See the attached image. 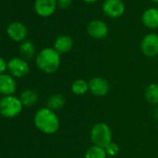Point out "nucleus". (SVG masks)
I'll use <instances>...</instances> for the list:
<instances>
[{
  "instance_id": "1",
  "label": "nucleus",
  "mask_w": 158,
  "mask_h": 158,
  "mask_svg": "<svg viewBox=\"0 0 158 158\" xmlns=\"http://www.w3.org/2000/svg\"><path fill=\"white\" fill-rule=\"evenodd\" d=\"M34 123L38 130L47 135L55 134L60 126L57 114L48 107H43L36 111L34 116Z\"/></svg>"
},
{
  "instance_id": "2",
  "label": "nucleus",
  "mask_w": 158,
  "mask_h": 158,
  "mask_svg": "<svg viewBox=\"0 0 158 158\" xmlns=\"http://www.w3.org/2000/svg\"><path fill=\"white\" fill-rule=\"evenodd\" d=\"M37 68L46 73H54L60 66V54L53 48H45L35 57Z\"/></svg>"
},
{
  "instance_id": "3",
  "label": "nucleus",
  "mask_w": 158,
  "mask_h": 158,
  "mask_svg": "<svg viewBox=\"0 0 158 158\" xmlns=\"http://www.w3.org/2000/svg\"><path fill=\"white\" fill-rule=\"evenodd\" d=\"M90 140L93 145L105 148L113 141V132L110 126L104 122L96 123L90 129Z\"/></svg>"
},
{
  "instance_id": "4",
  "label": "nucleus",
  "mask_w": 158,
  "mask_h": 158,
  "mask_svg": "<svg viewBox=\"0 0 158 158\" xmlns=\"http://www.w3.org/2000/svg\"><path fill=\"white\" fill-rule=\"evenodd\" d=\"M23 108V105L20 98L14 95L4 96L0 100V114L6 118H12L19 115Z\"/></svg>"
},
{
  "instance_id": "5",
  "label": "nucleus",
  "mask_w": 158,
  "mask_h": 158,
  "mask_svg": "<svg viewBox=\"0 0 158 158\" xmlns=\"http://www.w3.org/2000/svg\"><path fill=\"white\" fill-rule=\"evenodd\" d=\"M8 70L10 74L15 78H22L26 76L30 72V66L23 58H12L8 61Z\"/></svg>"
},
{
  "instance_id": "6",
  "label": "nucleus",
  "mask_w": 158,
  "mask_h": 158,
  "mask_svg": "<svg viewBox=\"0 0 158 158\" xmlns=\"http://www.w3.org/2000/svg\"><path fill=\"white\" fill-rule=\"evenodd\" d=\"M140 49L144 56L154 58L158 55V35L150 33L146 35L140 43Z\"/></svg>"
},
{
  "instance_id": "7",
  "label": "nucleus",
  "mask_w": 158,
  "mask_h": 158,
  "mask_svg": "<svg viewBox=\"0 0 158 158\" xmlns=\"http://www.w3.org/2000/svg\"><path fill=\"white\" fill-rule=\"evenodd\" d=\"M89 90L96 97H104L110 91V84L103 77L94 76L89 81Z\"/></svg>"
},
{
  "instance_id": "8",
  "label": "nucleus",
  "mask_w": 158,
  "mask_h": 158,
  "mask_svg": "<svg viewBox=\"0 0 158 158\" xmlns=\"http://www.w3.org/2000/svg\"><path fill=\"white\" fill-rule=\"evenodd\" d=\"M125 4L122 0H105L102 4L103 13L110 18H118L125 12Z\"/></svg>"
},
{
  "instance_id": "9",
  "label": "nucleus",
  "mask_w": 158,
  "mask_h": 158,
  "mask_svg": "<svg viewBox=\"0 0 158 158\" xmlns=\"http://www.w3.org/2000/svg\"><path fill=\"white\" fill-rule=\"evenodd\" d=\"M8 36L15 42H23L28 35L26 26L20 22H13L7 27Z\"/></svg>"
},
{
  "instance_id": "10",
  "label": "nucleus",
  "mask_w": 158,
  "mask_h": 158,
  "mask_svg": "<svg viewBox=\"0 0 158 158\" xmlns=\"http://www.w3.org/2000/svg\"><path fill=\"white\" fill-rule=\"evenodd\" d=\"M57 6V0H35L34 4L36 14L44 18L54 14Z\"/></svg>"
},
{
  "instance_id": "11",
  "label": "nucleus",
  "mask_w": 158,
  "mask_h": 158,
  "mask_svg": "<svg viewBox=\"0 0 158 158\" xmlns=\"http://www.w3.org/2000/svg\"><path fill=\"white\" fill-rule=\"evenodd\" d=\"M87 32L92 38L103 39L107 36L109 29L104 22L100 20H93L89 23Z\"/></svg>"
},
{
  "instance_id": "12",
  "label": "nucleus",
  "mask_w": 158,
  "mask_h": 158,
  "mask_svg": "<svg viewBox=\"0 0 158 158\" xmlns=\"http://www.w3.org/2000/svg\"><path fill=\"white\" fill-rule=\"evenodd\" d=\"M17 89V83L15 77L10 73L0 74V94L4 96L13 95Z\"/></svg>"
},
{
  "instance_id": "13",
  "label": "nucleus",
  "mask_w": 158,
  "mask_h": 158,
  "mask_svg": "<svg viewBox=\"0 0 158 158\" xmlns=\"http://www.w3.org/2000/svg\"><path fill=\"white\" fill-rule=\"evenodd\" d=\"M73 47V40L68 35H60L54 41L53 48L59 54H65L72 50Z\"/></svg>"
},
{
  "instance_id": "14",
  "label": "nucleus",
  "mask_w": 158,
  "mask_h": 158,
  "mask_svg": "<svg viewBox=\"0 0 158 158\" xmlns=\"http://www.w3.org/2000/svg\"><path fill=\"white\" fill-rule=\"evenodd\" d=\"M143 24L149 29L158 28V9L151 8L146 10L141 17Z\"/></svg>"
},
{
  "instance_id": "15",
  "label": "nucleus",
  "mask_w": 158,
  "mask_h": 158,
  "mask_svg": "<svg viewBox=\"0 0 158 158\" xmlns=\"http://www.w3.org/2000/svg\"><path fill=\"white\" fill-rule=\"evenodd\" d=\"M20 100L23 106L32 107L38 102V94L35 90L28 89L22 92Z\"/></svg>"
},
{
  "instance_id": "16",
  "label": "nucleus",
  "mask_w": 158,
  "mask_h": 158,
  "mask_svg": "<svg viewBox=\"0 0 158 158\" xmlns=\"http://www.w3.org/2000/svg\"><path fill=\"white\" fill-rule=\"evenodd\" d=\"M144 97L148 103L152 105H158V84H150L145 89Z\"/></svg>"
},
{
  "instance_id": "17",
  "label": "nucleus",
  "mask_w": 158,
  "mask_h": 158,
  "mask_svg": "<svg viewBox=\"0 0 158 158\" xmlns=\"http://www.w3.org/2000/svg\"><path fill=\"white\" fill-rule=\"evenodd\" d=\"M19 51H20L21 56L23 57V59H24L25 60H31L34 58V56L35 54V47L33 44V42H31L29 40H25V41L22 42V44L20 45Z\"/></svg>"
},
{
  "instance_id": "18",
  "label": "nucleus",
  "mask_w": 158,
  "mask_h": 158,
  "mask_svg": "<svg viewBox=\"0 0 158 158\" xmlns=\"http://www.w3.org/2000/svg\"><path fill=\"white\" fill-rule=\"evenodd\" d=\"M65 98L63 95L61 94H53L52 96H50L48 100V108L51 109L52 111H59L60 109H62L65 105Z\"/></svg>"
},
{
  "instance_id": "19",
  "label": "nucleus",
  "mask_w": 158,
  "mask_h": 158,
  "mask_svg": "<svg viewBox=\"0 0 158 158\" xmlns=\"http://www.w3.org/2000/svg\"><path fill=\"white\" fill-rule=\"evenodd\" d=\"M71 90L74 95H85L89 90V81L84 79H76L71 85Z\"/></svg>"
},
{
  "instance_id": "20",
  "label": "nucleus",
  "mask_w": 158,
  "mask_h": 158,
  "mask_svg": "<svg viewBox=\"0 0 158 158\" xmlns=\"http://www.w3.org/2000/svg\"><path fill=\"white\" fill-rule=\"evenodd\" d=\"M85 158H107V154L104 148L92 145L86 151Z\"/></svg>"
},
{
  "instance_id": "21",
  "label": "nucleus",
  "mask_w": 158,
  "mask_h": 158,
  "mask_svg": "<svg viewBox=\"0 0 158 158\" xmlns=\"http://www.w3.org/2000/svg\"><path fill=\"white\" fill-rule=\"evenodd\" d=\"M104 149H105L107 156H111V157L116 156L119 153V152H120L119 145L116 142H114V141L110 142Z\"/></svg>"
},
{
  "instance_id": "22",
  "label": "nucleus",
  "mask_w": 158,
  "mask_h": 158,
  "mask_svg": "<svg viewBox=\"0 0 158 158\" xmlns=\"http://www.w3.org/2000/svg\"><path fill=\"white\" fill-rule=\"evenodd\" d=\"M57 5L60 9H68L72 5V0H57Z\"/></svg>"
},
{
  "instance_id": "23",
  "label": "nucleus",
  "mask_w": 158,
  "mask_h": 158,
  "mask_svg": "<svg viewBox=\"0 0 158 158\" xmlns=\"http://www.w3.org/2000/svg\"><path fill=\"white\" fill-rule=\"evenodd\" d=\"M7 69H8V62L2 57H0V74L4 73Z\"/></svg>"
},
{
  "instance_id": "24",
  "label": "nucleus",
  "mask_w": 158,
  "mask_h": 158,
  "mask_svg": "<svg viewBox=\"0 0 158 158\" xmlns=\"http://www.w3.org/2000/svg\"><path fill=\"white\" fill-rule=\"evenodd\" d=\"M153 118L158 121V106L154 109L153 111Z\"/></svg>"
},
{
  "instance_id": "25",
  "label": "nucleus",
  "mask_w": 158,
  "mask_h": 158,
  "mask_svg": "<svg viewBox=\"0 0 158 158\" xmlns=\"http://www.w3.org/2000/svg\"><path fill=\"white\" fill-rule=\"evenodd\" d=\"M83 1L86 3H89V4H92V3H95L97 0H83Z\"/></svg>"
},
{
  "instance_id": "26",
  "label": "nucleus",
  "mask_w": 158,
  "mask_h": 158,
  "mask_svg": "<svg viewBox=\"0 0 158 158\" xmlns=\"http://www.w3.org/2000/svg\"><path fill=\"white\" fill-rule=\"evenodd\" d=\"M151 1H152L153 3H158V0H151Z\"/></svg>"
},
{
  "instance_id": "27",
  "label": "nucleus",
  "mask_w": 158,
  "mask_h": 158,
  "mask_svg": "<svg viewBox=\"0 0 158 158\" xmlns=\"http://www.w3.org/2000/svg\"><path fill=\"white\" fill-rule=\"evenodd\" d=\"M0 40H1V35H0Z\"/></svg>"
}]
</instances>
